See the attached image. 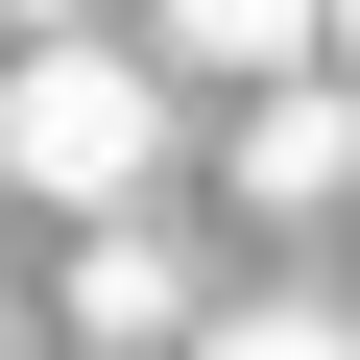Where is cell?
I'll list each match as a JSON object with an SVG mask.
<instances>
[{
    "label": "cell",
    "mask_w": 360,
    "mask_h": 360,
    "mask_svg": "<svg viewBox=\"0 0 360 360\" xmlns=\"http://www.w3.org/2000/svg\"><path fill=\"white\" fill-rule=\"evenodd\" d=\"M168 49H96V25H25V96H0V168L25 193H72V217H120L144 193V144H168V96H144Z\"/></svg>",
    "instance_id": "6da1fadb"
},
{
    "label": "cell",
    "mask_w": 360,
    "mask_h": 360,
    "mask_svg": "<svg viewBox=\"0 0 360 360\" xmlns=\"http://www.w3.org/2000/svg\"><path fill=\"white\" fill-rule=\"evenodd\" d=\"M360 193V72H264V120H240V217H336Z\"/></svg>",
    "instance_id": "7a4b0ae2"
},
{
    "label": "cell",
    "mask_w": 360,
    "mask_h": 360,
    "mask_svg": "<svg viewBox=\"0 0 360 360\" xmlns=\"http://www.w3.org/2000/svg\"><path fill=\"white\" fill-rule=\"evenodd\" d=\"M72 336H96V360H144V336H217V312L168 288V240H144V217H96V240H72Z\"/></svg>",
    "instance_id": "3957f363"
},
{
    "label": "cell",
    "mask_w": 360,
    "mask_h": 360,
    "mask_svg": "<svg viewBox=\"0 0 360 360\" xmlns=\"http://www.w3.org/2000/svg\"><path fill=\"white\" fill-rule=\"evenodd\" d=\"M144 49H168V72H312L336 0H144Z\"/></svg>",
    "instance_id": "277c9868"
},
{
    "label": "cell",
    "mask_w": 360,
    "mask_h": 360,
    "mask_svg": "<svg viewBox=\"0 0 360 360\" xmlns=\"http://www.w3.org/2000/svg\"><path fill=\"white\" fill-rule=\"evenodd\" d=\"M193 360H360V312H312V288H264V312H217Z\"/></svg>",
    "instance_id": "5b68a950"
},
{
    "label": "cell",
    "mask_w": 360,
    "mask_h": 360,
    "mask_svg": "<svg viewBox=\"0 0 360 360\" xmlns=\"http://www.w3.org/2000/svg\"><path fill=\"white\" fill-rule=\"evenodd\" d=\"M336 72H360V0H336Z\"/></svg>",
    "instance_id": "8992f818"
},
{
    "label": "cell",
    "mask_w": 360,
    "mask_h": 360,
    "mask_svg": "<svg viewBox=\"0 0 360 360\" xmlns=\"http://www.w3.org/2000/svg\"><path fill=\"white\" fill-rule=\"evenodd\" d=\"M25 25H72V0H25Z\"/></svg>",
    "instance_id": "52a82bcc"
}]
</instances>
